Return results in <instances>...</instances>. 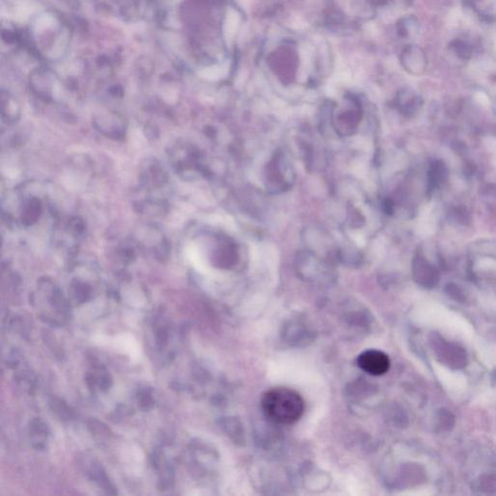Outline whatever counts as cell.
<instances>
[{"instance_id":"6da1fadb","label":"cell","mask_w":496,"mask_h":496,"mask_svg":"<svg viewBox=\"0 0 496 496\" xmlns=\"http://www.w3.org/2000/svg\"><path fill=\"white\" fill-rule=\"evenodd\" d=\"M261 407L265 416L277 424H295L304 412L301 395L289 388H273L263 395Z\"/></svg>"},{"instance_id":"7a4b0ae2","label":"cell","mask_w":496,"mask_h":496,"mask_svg":"<svg viewBox=\"0 0 496 496\" xmlns=\"http://www.w3.org/2000/svg\"><path fill=\"white\" fill-rule=\"evenodd\" d=\"M358 365L360 370L373 376H381L388 373L391 360L388 355L379 350H367L358 357Z\"/></svg>"},{"instance_id":"3957f363","label":"cell","mask_w":496,"mask_h":496,"mask_svg":"<svg viewBox=\"0 0 496 496\" xmlns=\"http://www.w3.org/2000/svg\"><path fill=\"white\" fill-rule=\"evenodd\" d=\"M447 177V168L441 161H435L429 172V190H434L445 182Z\"/></svg>"}]
</instances>
